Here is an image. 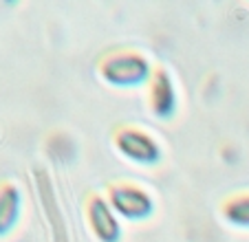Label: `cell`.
I'll return each mask as SVG.
<instances>
[{
  "label": "cell",
  "mask_w": 249,
  "mask_h": 242,
  "mask_svg": "<svg viewBox=\"0 0 249 242\" xmlns=\"http://www.w3.org/2000/svg\"><path fill=\"white\" fill-rule=\"evenodd\" d=\"M102 75L108 79L110 84L117 86H135L146 82L150 75V64L146 57H141L139 53L124 51V53H113L104 60L102 64Z\"/></svg>",
  "instance_id": "1"
},
{
  "label": "cell",
  "mask_w": 249,
  "mask_h": 242,
  "mask_svg": "<svg viewBox=\"0 0 249 242\" xmlns=\"http://www.w3.org/2000/svg\"><path fill=\"white\" fill-rule=\"evenodd\" d=\"M33 178H36V190H38L40 203H42V209L47 214L49 227H51L53 242H69L66 218L60 209V203H57V196H55V190H53V181L49 176V172L44 168H36L33 170Z\"/></svg>",
  "instance_id": "2"
},
{
  "label": "cell",
  "mask_w": 249,
  "mask_h": 242,
  "mask_svg": "<svg viewBox=\"0 0 249 242\" xmlns=\"http://www.w3.org/2000/svg\"><path fill=\"white\" fill-rule=\"evenodd\" d=\"M108 196H110V205L122 216L132 220L148 218L152 214V207H155L150 196L135 185H113Z\"/></svg>",
  "instance_id": "3"
},
{
  "label": "cell",
  "mask_w": 249,
  "mask_h": 242,
  "mask_svg": "<svg viewBox=\"0 0 249 242\" xmlns=\"http://www.w3.org/2000/svg\"><path fill=\"white\" fill-rule=\"evenodd\" d=\"M117 148L126 154L132 161H139V163H155L159 161L161 150L157 145V141L150 135L135 128H124L117 132Z\"/></svg>",
  "instance_id": "4"
},
{
  "label": "cell",
  "mask_w": 249,
  "mask_h": 242,
  "mask_svg": "<svg viewBox=\"0 0 249 242\" xmlns=\"http://www.w3.org/2000/svg\"><path fill=\"white\" fill-rule=\"evenodd\" d=\"M89 223L90 229L95 231V236L102 242H117L119 236H122L117 218H115L110 205L102 196H93L89 200Z\"/></svg>",
  "instance_id": "5"
},
{
  "label": "cell",
  "mask_w": 249,
  "mask_h": 242,
  "mask_svg": "<svg viewBox=\"0 0 249 242\" xmlns=\"http://www.w3.org/2000/svg\"><path fill=\"white\" fill-rule=\"evenodd\" d=\"M150 99H152V110L159 117H170L177 108V93H174V84L170 75L163 69H159L155 73L152 79V90H150Z\"/></svg>",
  "instance_id": "6"
},
{
  "label": "cell",
  "mask_w": 249,
  "mask_h": 242,
  "mask_svg": "<svg viewBox=\"0 0 249 242\" xmlns=\"http://www.w3.org/2000/svg\"><path fill=\"white\" fill-rule=\"evenodd\" d=\"M20 216V190L14 183L0 185V236L14 229Z\"/></svg>",
  "instance_id": "7"
},
{
  "label": "cell",
  "mask_w": 249,
  "mask_h": 242,
  "mask_svg": "<svg viewBox=\"0 0 249 242\" xmlns=\"http://www.w3.org/2000/svg\"><path fill=\"white\" fill-rule=\"evenodd\" d=\"M225 218L240 227H249V196H236L225 205Z\"/></svg>",
  "instance_id": "8"
},
{
  "label": "cell",
  "mask_w": 249,
  "mask_h": 242,
  "mask_svg": "<svg viewBox=\"0 0 249 242\" xmlns=\"http://www.w3.org/2000/svg\"><path fill=\"white\" fill-rule=\"evenodd\" d=\"M62 143H64L66 150H71V141L64 139L62 137ZM49 150H51V154L55 158H60V161H64V156H62V145H60V137H55V139H51V143H49ZM66 158H71V152H66Z\"/></svg>",
  "instance_id": "9"
}]
</instances>
